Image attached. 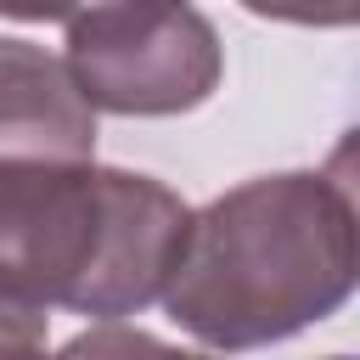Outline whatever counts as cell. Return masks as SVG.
I'll use <instances>...</instances> for the list:
<instances>
[{
  "instance_id": "cell-1",
  "label": "cell",
  "mask_w": 360,
  "mask_h": 360,
  "mask_svg": "<svg viewBox=\"0 0 360 360\" xmlns=\"http://www.w3.org/2000/svg\"><path fill=\"white\" fill-rule=\"evenodd\" d=\"M354 276V186L326 169H287L242 180L191 214L158 304L202 349H259L338 315Z\"/></svg>"
},
{
  "instance_id": "cell-2",
  "label": "cell",
  "mask_w": 360,
  "mask_h": 360,
  "mask_svg": "<svg viewBox=\"0 0 360 360\" xmlns=\"http://www.w3.org/2000/svg\"><path fill=\"white\" fill-rule=\"evenodd\" d=\"M191 208L96 158H0V298L129 321L163 298Z\"/></svg>"
},
{
  "instance_id": "cell-3",
  "label": "cell",
  "mask_w": 360,
  "mask_h": 360,
  "mask_svg": "<svg viewBox=\"0 0 360 360\" xmlns=\"http://www.w3.org/2000/svg\"><path fill=\"white\" fill-rule=\"evenodd\" d=\"M68 73L96 112L174 118L219 90L225 51L191 0H90L68 17Z\"/></svg>"
},
{
  "instance_id": "cell-4",
  "label": "cell",
  "mask_w": 360,
  "mask_h": 360,
  "mask_svg": "<svg viewBox=\"0 0 360 360\" xmlns=\"http://www.w3.org/2000/svg\"><path fill=\"white\" fill-rule=\"evenodd\" d=\"M0 158H96V107L28 39H0Z\"/></svg>"
},
{
  "instance_id": "cell-5",
  "label": "cell",
  "mask_w": 360,
  "mask_h": 360,
  "mask_svg": "<svg viewBox=\"0 0 360 360\" xmlns=\"http://www.w3.org/2000/svg\"><path fill=\"white\" fill-rule=\"evenodd\" d=\"M253 17L298 22V28H349L360 17V0H242Z\"/></svg>"
},
{
  "instance_id": "cell-6",
  "label": "cell",
  "mask_w": 360,
  "mask_h": 360,
  "mask_svg": "<svg viewBox=\"0 0 360 360\" xmlns=\"http://www.w3.org/2000/svg\"><path fill=\"white\" fill-rule=\"evenodd\" d=\"M79 11V0H0V17L17 22H68Z\"/></svg>"
}]
</instances>
